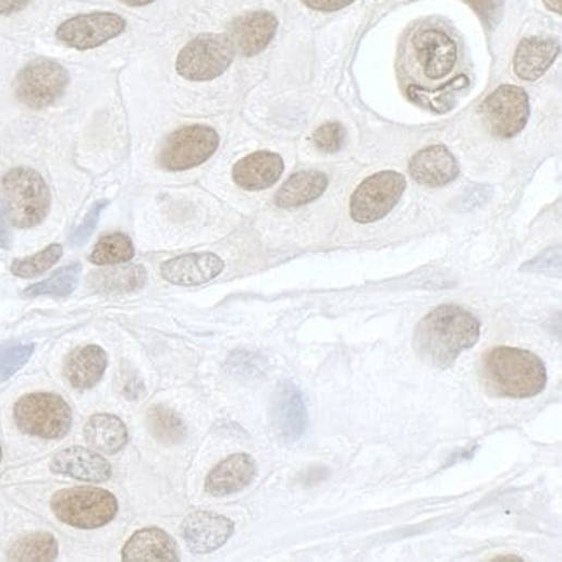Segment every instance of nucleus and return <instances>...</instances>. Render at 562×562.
<instances>
[{
	"label": "nucleus",
	"instance_id": "nucleus-42",
	"mask_svg": "<svg viewBox=\"0 0 562 562\" xmlns=\"http://www.w3.org/2000/svg\"><path fill=\"white\" fill-rule=\"evenodd\" d=\"M493 561H523L521 558H514V555H499Z\"/></svg>",
	"mask_w": 562,
	"mask_h": 562
},
{
	"label": "nucleus",
	"instance_id": "nucleus-4",
	"mask_svg": "<svg viewBox=\"0 0 562 562\" xmlns=\"http://www.w3.org/2000/svg\"><path fill=\"white\" fill-rule=\"evenodd\" d=\"M51 509L64 525L78 529H96L117 517L118 500L102 488L78 487L58 491Z\"/></svg>",
	"mask_w": 562,
	"mask_h": 562
},
{
	"label": "nucleus",
	"instance_id": "nucleus-39",
	"mask_svg": "<svg viewBox=\"0 0 562 562\" xmlns=\"http://www.w3.org/2000/svg\"><path fill=\"white\" fill-rule=\"evenodd\" d=\"M29 2L32 0H0V16L17 13V11L25 9Z\"/></svg>",
	"mask_w": 562,
	"mask_h": 562
},
{
	"label": "nucleus",
	"instance_id": "nucleus-14",
	"mask_svg": "<svg viewBox=\"0 0 562 562\" xmlns=\"http://www.w3.org/2000/svg\"><path fill=\"white\" fill-rule=\"evenodd\" d=\"M278 17L269 11H253L235 17L229 26V40L241 56H256L265 51L278 32Z\"/></svg>",
	"mask_w": 562,
	"mask_h": 562
},
{
	"label": "nucleus",
	"instance_id": "nucleus-12",
	"mask_svg": "<svg viewBox=\"0 0 562 562\" xmlns=\"http://www.w3.org/2000/svg\"><path fill=\"white\" fill-rule=\"evenodd\" d=\"M412 51L424 76L447 78L457 64V44L443 29L423 28L412 37Z\"/></svg>",
	"mask_w": 562,
	"mask_h": 562
},
{
	"label": "nucleus",
	"instance_id": "nucleus-25",
	"mask_svg": "<svg viewBox=\"0 0 562 562\" xmlns=\"http://www.w3.org/2000/svg\"><path fill=\"white\" fill-rule=\"evenodd\" d=\"M84 437L97 452L114 455L129 443V429L120 417L97 414L85 424Z\"/></svg>",
	"mask_w": 562,
	"mask_h": 562
},
{
	"label": "nucleus",
	"instance_id": "nucleus-6",
	"mask_svg": "<svg viewBox=\"0 0 562 562\" xmlns=\"http://www.w3.org/2000/svg\"><path fill=\"white\" fill-rule=\"evenodd\" d=\"M234 54V47L227 35H199L176 58V73L185 81H213L229 70Z\"/></svg>",
	"mask_w": 562,
	"mask_h": 562
},
{
	"label": "nucleus",
	"instance_id": "nucleus-13",
	"mask_svg": "<svg viewBox=\"0 0 562 562\" xmlns=\"http://www.w3.org/2000/svg\"><path fill=\"white\" fill-rule=\"evenodd\" d=\"M234 523L217 512L197 511L185 517L182 537L193 554H211L234 534Z\"/></svg>",
	"mask_w": 562,
	"mask_h": 562
},
{
	"label": "nucleus",
	"instance_id": "nucleus-35",
	"mask_svg": "<svg viewBox=\"0 0 562 562\" xmlns=\"http://www.w3.org/2000/svg\"><path fill=\"white\" fill-rule=\"evenodd\" d=\"M108 205H110L108 199H101V201L94 203L93 208H90L87 217H85L84 223L73 232V246H81V244H84L85 241L93 235L94 229H96L97 222H99V217H101L102 210H105Z\"/></svg>",
	"mask_w": 562,
	"mask_h": 562
},
{
	"label": "nucleus",
	"instance_id": "nucleus-11",
	"mask_svg": "<svg viewBox=\"0 0 562 562\" xmlns=\"http://www.w3.org/2000/svg\"><path fill=\"white\" fill-rule=\"evenodd\" d=\"M125 26V20L120 14H81V16L70 17L66 22L61 23L56 32V37L64 46L73 47L78 51H88V49H96L123 34Z\"/></svg>",
	"mask_w": 562,
	"mask_h": 562
},
{
	"label": "nucleus",
	"instance_id": "nucleus-3",
	"mask_svg": "<svg viewBox=\"0 0 562 562\" xmlns=\"http://www.w3.org/2000/svg\"><path fill=\"white\" fill-rule=\"evenodd\" d=\"M9 222L17 229H32L46 220L51 210V191L40 173L13 169L2 179V203Z\"/></svg>",
	"mask_w": 562,
	"mask_h": 562
},
{
	"label": "nucleus",
	"instance_id": "nucleus-29",
	"mask_svg": "<svg viewBox=\"0 0 562 562\" xmlns=\"http://www.w3.org/2000/svg\"><path fill=\"white\" fill-rule=\"evenodd\" d=\"M134 255L135 248L131 237L122 232H113L97 241L88 260L99 267H108V265L126 264L134 258Z\"/></svg>",
	"mask_w": 562,
	"mask_h": 562
},
{
	"label": "nucleus",
	"instance_id": "nucleus-41",
	"mask_svg": "<svg viewBox=\"0 0 562 562\" xmlns=\"http://www.w3.org/2000/svg\"><path fill=\"white\" fill-rule=\"evenodd\" d=\"M123 4L132 5V8H143V5L152 4L155 0H120Z\"/></svg>",
	"mask_w": 562,
	"mask_h": 562
},
{
	"label": "nucleus",
	"instance_id": "nucleus-21",
	"mask_svg": "<svg viewBox=\"0 0 562 562\" xmlns=\"http://www.w3.org/2000/svg\"><path fill=\"white\" fill-rule=\"evenodd\" d=\"M559 52H561V46L554 38H525V40H521L516 56H514V72L521 81H538L554 64Z\"/></svg>",
	"mask_w": 562,
	"mask_h": 562
},
{
	"label": "nucleus",
	"instance_id": "nucleus-28",
	"mask_svg": "<svg viewBox=\"0 0 562 562\" xmlns=\"http://www.w3.org/2000/svg\"><path fill=\"white\" fill-rule=\"evenodd\" d=\"M147 428L164 445H179L187 438L184 420L172 408L156 405L147 414Z\"/></svg>",
	"mask_w": 562,
	"mask_h": 562
},
{
	"label": "nucleus",
	"instance_id": "nucleus-20",
	"mask_svg": "<svg viewBox=\"0 0 562 562\" xmlns=\"http://www.w3.org/2000/svg\"><path fill=\"white\" fill-rule=\"evenodd\" d=\"M255 475L256 464L253 457L248 453H235L213 467L206 478L205 488L213 497L232 496L248 487Z\"/></svg>",
	"mask_w": 562,
	"mask_h": 562
},
{
	"label": "nucleus",
	"instance_id": "nucleus-30",
	"mask_svg": "<svg viewBox=\"0 0 562 562\" xmlns=\"http://www.w3.org/2000/svg\"><path fill=\"white\" fill-rule=\"evenodd\" d=\"M82 265L72 264L58 270L52 278L46 281L37 282V284L26 288V296H54V298H64L75 291L81 278Z\"/></svg>",
	"mask_w": 562,
	"mask_h": 562
},
{
	"label": "nucleus",
	"instance_id": "nucleus-37",
	"mask_svg": "<svg viewBox=\"0 0 562 562\" xmlns=\"http://www.w3.org/2000/svg\"><path fill=\"white\" fill-rule=\"evenodd\" d=\"M9 219L5 213L4 206L0 205V248L9 249L13 244V235L9 231Z\"/></svg>",
	"mask_w": 562,
	"mask_h": 562
},
{
	"label": "nucleus",
	"instance_id": "nucleus-2",
	"mask_svg": "<svg viewBox=\"0 0 562 562\" xmlns=\"http://www.w3.org/2000/svg\"><path fill=\"white\" fill-rule=\"evenodd\" d=\"M482 378L491 393L532 399L546 390V364L528 350L497 346L482 358Z\"/></svg>",
	"mask_w": 562,
	"mask_h": 562
},
{
	"label": "nucleus",
	"instance_id": "nucleus-8",
	"mask_svg": "<svg viewBox=\"0 0 562 562\" xmlns=\"http://www.w3.org/2000/svg\"><path fill=\"white\" fill-rule=\"evenodd\" d=\"M407 187L405 176L399 172H379L358 185L350 199V215L358 223H372L384 219L402 199Z\"/></svg>",
	"mask_w": 562,
	"mask_h": 562
},
{
	"label": "nucleus",
	"instance_id": "nucleus-18",
	"mask_svg": "<svg viewBox=\"0 0 562 562\" xmlns=\"http://www.w3.org/2000/svg\"><path fill=\"white\" fill-rule=\"evenodd\" d=\"M284 172L281 156L270 151H256L237 161L232 179L244 191H264L272 187Z\"/></svg>",
	"mask_w": 562,
	"mask_h": 562
},
{
	"label": "nucleus",
	"instance_id": "nucleus-24",
	"mask_svg": "<svg viewBox=\"0 0 562 562\" xmlns=\"http://www.w3.org/2000/svg\"><path fill=\"white\" fill-rule=\"evenodd\" d=\"M328 175L317 170L294 173L276 194V205L279 208H300L319 199L328 190Z\"/></svg>",
	"mask_w": 562,
	"mask_h": 562
},
{
	"label": "nucleus",
	"instance_id": "nucleus-22",
	"mask_svg": "<svg viewBox=\"0 0 562 562\" xmlns=\"http://www.w3.org/2000/svg\"><path fill=\"white\" fill-rule=\"evenodd\" d=\"M126 562L179 561L175 540L160 528H144L132 535L122 550Z\"/></svg>",
	"mask_w": 562,
	"mask_h": 562
},
{
	"label": "nucleus",
	"instance_id": "nucleus-16",
	"mask_svg": "<svg viewBox=\"0 0 562 562\" xmlns=\"http://www.w3.org/2000/svg\"><path fill=\"white\" fill-rule=\"evenodd\" d=\"M408 172L417 184L441 187L457 179L459 163L445 146H429L414 155Z\"/></svg>",
	"mask_w": 562,
	"mask_h": 562
},
{
	"label": "nucleus",
	"instance_id": "nucleus-43",
	"mask_svg": "<svg viewBox=\"0 0 562 562\" xmlns=\"http://www.w3.org/2000/svg\"><path fill=\"white\" fill-rule=\"evenodd\" d=\"M0 461H2V447H0Z\"/></svg>",
	"mask_w": 562,
	"mask_h": 562
},
{
	"label": "nucleus",
	"instance_id": "nucleus-9",
	"mask_svg": "<svg viewBox=\"0 0 562 562\" xmlns=\"http://www.w3.org/2000/svg\"><path fill=\"white\" fill-rule=\"evenodd\" d=\"M70 75L51 59H35L17 73L14 93L28 108L42 110L58 101L66 90Z\"/></svg>",
	"mask_w": 562,
	"mask_h": 562
},
{
	"label": "nucleus",
	"instance_id": "nucleus-17",
	"mask_svg": "<svg viewBox=\"0 0 562 562\" xmlns=\"http://www.w3.org/2000/svg\"><path fill=\"white\" fill-rule=\"evenodd\" d=\"M52 473L88 482H105L113 475L110 462L93 450L70 447L52 459Z\"/></svg>",
	"mask_w": 562,
	"mask_h": 562
},
{
	"label": "nucleus",
	"instance_id": "nucleus-27",
	"mask_svg": "<svg viewBox=\"0 0 562 562\" xmlns=\"http://www.w3.org/2000/svg\"><path fill=\"white\" fill-rule=\"evenodd\" d=\"M58 558V541L51 534H29L14 541L9 561L49 562Z\"/></svg>",
	"mask_w": 562,
	"mask_h": 562
},
{
	"label": "nucleus",
	"instance_id": "nucleus-33",
	"mask_svg": "<svg viewBox=\"0 0 562 562\" xmlns=\"http://www.w3.org/2000/svg\"><path fill=\"white\" fill-rule=\"evenodd\" d=\"M315 146L319 147L323 152H338L343 149L346 143V131L344 126L338 122L323 123L311 135Z\"/></svg>",
	"mask_w": 562,
	"mask_h": 562
},
{
	"label": "nucleus",
	"instance_id": "nucleus-5",
	"mask_svg": "<svg viewBox=\"0 0 562 562\" xmlns=\"http://www.w3.org/2000/svg\"><path fill=\"white\" fill-rule=\"evenodd\" d=\"M17 428L29 437L59 440L72 428V408L59 394L29 393L14 405Z\"/></svg>",
	"mask_w": 562,
	"mask_h": 562
},
{
	"label": "nucleus",
	"instance_id": "nucleus-36",
	"mask_svg": "<svg viewBox=\"0 0 562 562\" xmlns=\"http://www.w3.org/2000/svg\"><path fill=\"white\" fill-rule=\"evenodd\" d=\"M355 0H303V4L314 11H322V13H332V11H340L346 5L353 4Z\"/></svg>",
	"mask_w": 562,
	"mask_h": 562
},
{
	"label": "nucleus",
	"instance_id": "nucleus-1",
	"mask_svg": "<svg viewBox=\"0 0 562 562\" xmlns=\"http://www.w3.org/2000/svg\"><path fill=\"white\" fill-rule=\"evenodd\" d=\"M478 340L479 322L475 315L457 305H441L420 320L414 334V350L429 366L449 367Z\"/></svg>",
	"mask_w": 562,
	"mask_h": 562
},
{
	"label": "nucleus",
	"instance_id": "nucleus-32",
	"mask_svg": "<svg viewBox=\"0 0 562 562\" xmlns=\"http://www.w3.org/2000/svg\"><path fill=\"white\" fill-rule=\"evenodd\" d=\"M34 344H16V346L0 349V382L13 378L14 374L22 369L34 355Z\"/></svg>",
	"mask_w": 562,
	"mask_h": 562
},
{
	"label": "nucleus",
	"instance_id": "nucleus-19",
	"mask_svg": "<svg viewBox=\"0 0 562 562\" xmlns=\"http://www.w3.org/2000/svg\"><path fill=\"white\" fill-rule=\"evenodd\" d=\"M273 424L285 443L298 441L307 429V407L298 388L293 387L291 382H285L279 388L273 403Z\"/></svg>",
	"mask_w": 562,
	"mask_h": 562
},
{
	"label": "nucleus",
	"instance_id": "nucleus-26",
	"mask_svg": "<svg viewBox=\"0 0 562 562\" xmlns=\"http://www.w3.org/2000/svg\"><path fill=\"white\" fill-rule=\"evenodd\" d=\"M147 281V273L140 265L117 267V269L101 270L88 279V284L101 293L120 294L143 290Z\"/></svg>",
	"mask_w": 562,
	"mask_h": 562
},
{
	"label": "nucleus",
	"instance_id": "nucleus-34",
	"mask_svg": "<svg viewBox=\"0 0 562 562\" xmlns=\"http://www.w3.org/2000/svg\"><path fill=\"white\" fill-rule=\"evenodd\" d=\"M475 13L481 17L482 25L488 29L496 28L504 14V0H466Z\"/></svg>",
	"mask_w": 562,
	"mask_h": 562
},
{
	"label": "nucleus",
	"instance_id": "nucleus-31",
	"mask_svg": "<svg viewBox=\"0 0 562 562\" xmlns=\"http://www.w3.org/2000/svg\"><path fill=\"white\" fill-rule=\"evenodd\" d=\"M61 256H63L61 244H51V246H47L44 252L37 253V255L14 261L11 265V272L17 276V278H37L40 273L47 272L51 267H54Z\"/></svg>",
	"mask_w": 562,
	"mask_h": 562
},
{
	"label": "nucleus",
	"instance_id": "nucleus-15",
	"mask_svg": "<svg viewBox=\"0 0 562 562\" xmlns=\"http://www.w3.org/2000/svg\"><path fill=\"white\" fill-rule=\"evenodd\" d=\"M225 269L220 256L215 253H190L176 256L161 265V278L175 285H201L219 278Z\"/></svg>",
	"mask_w": 562,
	"mask_h": 562
},
{
	"label": "nucleus",
	"instance_id": "nucleus-23",
	"mask_svg": "<svg viewBox=\"0 0 562 562\" xmlns=\"http://www.w3.org/2000/svg\"><path fill=\"white\" fill-rule=\"evenodd\" d=\"M108 367V355L97 344H87L68 357L64 376L75 390H90L101 381Z\"/></svg>",
	"mask_w": 562,
	"mask_h": 562
},
{
	"label": "nucleus",
	"instance_id": "nucleus-38",
	"mask_svg": "<svg viewBox=\"0 0 562 562\" xmlns=\"http://www.w3.org/2000/svg\"><path fill=\"white\" fill-rule=\"evenodd\" d=\"M558 265H555V267H559V258L558 260ZM523 269H528V270H535V272H546L547 269H554V258H550V260H547V253L546 255H541V256H538L537 260H534V261H529L528 265H525V267H523Z\"/></svg>",
	"mask_w": 562,
	"mask_h": 562
},
{
	"label": "nucleus",
	"instance_id": "nucleus-7",
	"mask_svg": "<svg viewBox=\"0 0 562 562\" xmlns=\"http://www.w3.org/2000/svg\"><path fill=\"white\" fill-rule=\"evenodd\" d=\"M220 137L213 129L205 125L184 126L170 134L158 155V164L169 172L196 169L210 160L219 149Z\"/></svg>",
	"mask_w": 562,
	"mask_h": 562
},
{
	"label": "nucleus",
	"instance_id": "nucleus-40",
	"mask_svg": "<svg viewBox=\"0 0 562 562\" xmlns=\"http://www.w3.org/2000/svg\"><path fill=\"white\" fill-rule=\"evenodd\" d=\"M546 2L547 9L550 11H554V13H562V0H543Z\"/></svg>",
	"mask_w": 562,
	"mask_h": 562
},
{
	"label": "nucleus",
	"instance_id": "nucleus-10",
	"mask_svg": "<svg viewBox=\"0 0 562 562\" xmlns=\"http://www.w3.org/2000/svg\"><path fill=\"white\" fill-rule=\"evenodd\" d=\"M481 114L490 134L511 139L528 123V94L516 85H500L482 102Z\"/></svg>",
	"mask_w": 562,
	"mask_h": 562
}]
</instances>
